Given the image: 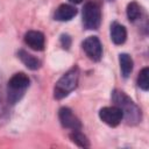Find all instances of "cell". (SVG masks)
<instances>
[{"label": "cell", "mask_w": 149, "mask_h": 149, "mask_svg": "<svg viewBox=\"0 0 149 149\" xmlns=\"http://www.w3.org/2000/svg\"><path fill=\"white\" fill-rule=\"evenodd\" d=\"M70 2H72V3H80L83 0H69Z\"/></svg>", "instance_id": "obj_17"}, {"label": "cell", "mask_w": 149, "mask_h": 149, "mask_svg": "<svg viewBox=\"0 0 149 149\" xmlns=\"http://www.w3.org/2000/svg\"><path fill=\"white\" fill-rule=\"evenodd\" d=\"M119 63H120V69L122 77L127 78L130 72L133 71V59L128 54H120L119 55Z\"/></svg>", "instance_id": "obj_12"}, {"label": "cell", "mask_w": 149, "mask_h": 149, "mask_svg": "<svg viewBox=\"0 0 149 149\" xmlns=\"http://www.w3.org/2000/svg\"><path fill=\"white\" fill-rule=\"evenodd\" d=\"M59 121L64 128H69L71 130H80L81 123L80 120L73 114V112L68 107H62L58 113Z\"/></svg>", "instance_id": "obj_7"}, {"label": "cell", "mask_w": 149, "mask_h": 149, "mask_svg": "<svg viewBox=\"0 0 149 149\" xmlns=\"http://www.w3.org/2000/svg\"><path fill=\"white\" fill-rule=\"evenodd\" d=\"M99 118L106 125H108L111 127H115L121 122V120L123 119V115H122V112L119 107L112 106V107L101 108L99 111Z\"/></svg>", "instance_id": "obj_6"}, {"label": "cell", "mask_w": 149, "mask_h": 149, "mask_svg": "<svg viewBox=\"0 0 149 149\" xmlns=\"http://www.w3.org/2000/svg\"><path fill=\"white\" fill-rule=\"evenodd\" d=\"M61 44H62V47L64 49H69L70 45H71V37L69 35H66V34H63L61 36Z\"/></svg>", "instance_id": "obj_16"}, {"label": "cell", "mask_w": 149, "mask_h": 149, "mask_svg": "<svg viewBox=\"0 0 149 149\" xmlns=\"http://www.w3.org/2000/svg\"><path fill=\"white\" fill-rule=\"evenodd\" d=\"M24 42L26 44L31 48L33 50H36V51H41L43 50L44 48V35L41 33V31H37V30H29L24 35Z\"/></svg>", "instance_id": "obj_8"}, {"label": "cell", "mask_w": 149, "mask_h": 149, "mask_svg": "<svg viewBox=\"0 0 149 149\" xmlns=\"http://www.w3.org/2000/svg\"><path fill=\"white\" fill-rule=\"evenodd\" d=\"M76 14H77V9H76L73 6L63 3V5H61V6L56 9L54 17H55V20H57V21H69V20H71L72 17H74Z\"/></svg>", "instance_id": "obj_9"}, {"label": "cell", "mask_w": 149, "mask_h": 149, "mask_svg": "<svg viewBox=\"0 0 149 149\" xmlns=\"http://www.w3.org/2000/svg\"><path fill=\"white\" fill-rule=\"evenodd\" d=\"M79 79V69L78 66L71 68L68 72H65L56 83L54 88V95L56 99L65 98L70 92H72L78 84Z\"/></svg>", "instance_id": "obj_3"}, {"label": "cell", "mask_w": 149, "mask_h": 149, "mask_svg": "<svg viewBox=\"0 0 149 149\" xmlns=\"http://www.w3.org/2000/svg\"><path fill=\"white\" fill-rule=\"evenodd\" d=\"M137 85L143 91H148L149 88V68H143L137 77Z\"/></svg>", "instance_id": "obj_15"}, {"label": "cell", "mask_w": 149, "mask_h": 149, "mask_svg": "<svg viewBox=\"0 0 149 149\" xmlns=\"http://www.w3.org/2000/svg\"><path fill=\"white\" fill-rule=\"evenodd\" d=\"M111 38L115 44H122L125 43L126 38H127V30L126 28L118 23V22H113L111 24Z\"/></svg>", "instance_id": "obj_10"}, {"label": "cell", "mask_w": 149, "mask_h": 149, "mask_svg": "<svg viewBox=\"0 0 149 149\" xmlns=\"http://www.w3.org/2000/svg\"><path fill=\"white\" fill-rule=\"evenodd\" d=\"M141 15V7L137 2L135 1H132L130 3H128L127 6V16L129 19V21L134 22L136 21Z\"/></svg>", "instance_id": "obj_14"}, {"label": "cell", "mask_w": 149, "mask_h": 149, "mask_svg": "<svg viewBox=\"0 0 149 149\" xmlns=\"http://www.w3.org/2000/svg\"><path fill=\"white\" fill-rule=\"evenodd\" d=\"M83 49L90 59L98 62L102 56V45L97 36H90L83 42Z\"/></svg>", "instance_id": "obj_5"}, {"label": "cell", "mask_w": 149, "mask_h": 149, "mask_svg": "<svg viewBox=\"0 0 149 149\" xmlns=\"http://www.w3.org/2000/svg\"><path fill=\"white\" fill-rule=\"evenodd\" d=\"M101 22V10L98 3L86 2L83 8V24L86 29H98Z\"/></svg>", "instance_id": "obj_4"}, {"label": "cell", "mask_w": 149, "mask_h": 149, "mask_svg": "<svg viewBox=\"0 0 149 149\" xmlns=\"http://www.w3.org/2000/svg\"><path fill=\"white\" fill-rule=\"evenodd\" d=\"M17 56L19 58L21 59V62L30 70H37L40 66H41V62L33 55H30L29 52H27L26 50H19L17 52Z\"/></svg>", "instance_id": "obj_11"}, {"label": "cell", "mask_w": 149, "mask_h": 149, "mask_svg": "<svg viewBox=\"0 0 149 149\" xmlns=\"http://www.w3.org/2000/svg\"><path fill=\"white\" fill-rule=\"evenodd\" d=\"M70 139L72 140L73 143H76L78 147H81V148H87L90 147V142L87 140V137L81 134L79 130H73L71 134H70Z\"/></svg>", "instance_id": "obj_13"}, {"label": "cell", "mask_w": 149, "mask_h": 149, "mask_svg": "<svg viewBox=\"0 0 149 149\" xmlns=\"http://www.w3.org/2000/svg\"><path fill=\"white\" fill-rule=\"evenodd\" d=\"M112 100L115 104V106L121 109L122 115L128 125H136L141 121V109L125 92L120 90H114L112 92Z\"/></svg>", "instance_id": "obj_1"}, {"label": "cell", "mask_w": 149, "mask_h": 149, "mask_svg": "<svg viewBox=\"0 0 149 149\" xmlns=\"http://www.w3.org/2000/svg\"><path fill=\"white\" fill-rule=\"evenodd\" d=\"M29 77L23 73L19 72L15 73L7 84V101L9 105H15L21 98L23 97L26 90L29 86Z\"/></svg>", "instance_id": "obj_2"}]
</instances>
